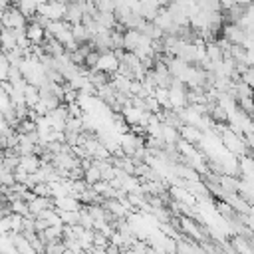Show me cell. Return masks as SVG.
<instances>
[{"mask_svg":"<svg viewBox=\"0 0 254 254\" xmlns=\"http://www.w3.org/2000/svg\"><path fill=\"white\" fill-rule=\"evenodd\" d=\"M119 67V60L113 56V54H101L99 56V62H97V69L109 73V71H115Z\"/></svg>","mask_w":254,"mask_h":254,"instance_id":"1","label":"cell"},{"mask_svg":"<svg viewBox=\"0 0 254 254\" xmlns=\"http://www.w3.org/2000/svg\"><path fill=\"white\" fill-rule=\"evenodd\" d=\"M30 40H42L44 38V28L38 24V22H34V24H30L28 26V34H26Z\"/></svg>","mask_w":254,"mask_h":254,"instance_id":"2","label":"cell"}]
</instances>
